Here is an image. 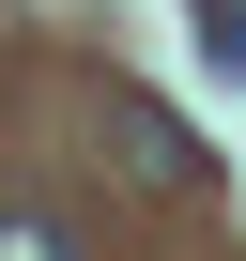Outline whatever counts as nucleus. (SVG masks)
I'll return each instance as SVG.
<instances>
[{
	"mask_svg": "<svg viewBox=\"0 0 246 261\" xmlns=\"http://www.w3.org/2000/svg\"><path fill=\"white\" fill-rule=\"evenodd\" d=\"M200 31H215V62L246 77V0H200Z\"/></svg>",
	"mask_w": 246,
	"mask_h": 261,
	"instance_id": "obj_1",
	"label": "nucleus"
},
{
	"mask_svg": "<svg viewBox=\"0 0 246 261\" xmlns=\"http://www.w3.org/2000/svg\"><path fill=\"white\" fill-rule=\"evenodd\" d=\"M0 261H62V230L46 215H0Z\"/></svg>",
	"mask_w": 246,
	"mask_h": 261,
	"instance_id": "obj_2",
	"label": "nucleus"
}]
</instances>
